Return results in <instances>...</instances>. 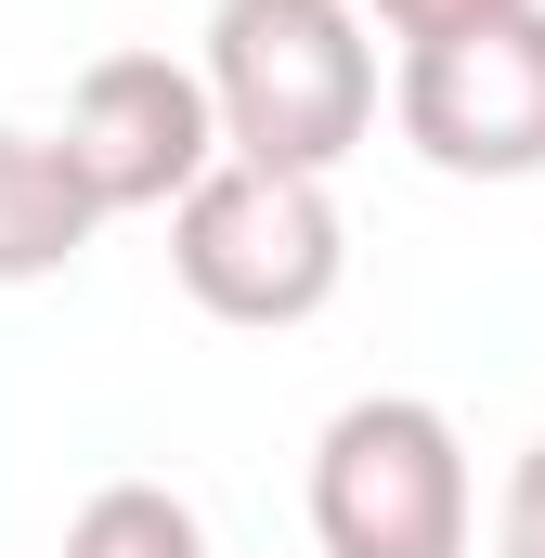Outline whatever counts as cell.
<instances>
[{
  "instance_id": "6da1fadb",
  "label": "cell",
  "mask_w": 545,
  "mask_h": 558,
  "mask_svg": "<svg viewBox=\"0 0 545 558\" xmlns=\"http://www.w3.org/2000/svg\"><path fill=\"white\" fill-rule=\"evenodd\" d=\"M208 118L221 156L338 182V156L377 131V39L351 0H208Z\"/></svg>"
},
{
  "instance_id": "7a4b0ae2",
  "label": "cell",
  "mask_w": 545,
  "mask_h": 558,
  "mask_svg": "<svg viewBox=\"0 0 545 558\" xmlns=\"http://www.w3.org/2000/svg\"><path fill=\"white\" fill-rule=\"evenodd\" d=\"M169 274L208 325H312L351 286V221L325 182L221 156L182 208H169Z\"/></svg>"
},
{
  "instance_id": "3957f363",
  "label": "cell",
  "mask_w": 545,
  "mask_h": 558,
  "mask_svg": "<svg viewBox=\"0 0 545 558\" xmlns=\"http://www.w3.org/2000/svg\"><path fill=\"white\" fill-rule=\"evenodd\" d=\"M481 481L428 390H364L312 441V546L325 558H468Z\"/></svg>"
},
{
  "instance_id": "277c9868",
  "label": "cell",
  "mask_w": 545,
  "mask_h": 558,
  "mask_svg": "<svg viewBox=\"0 0 545 558\" xmlns=\"http://www.w3.org/2000/svg\"><path fill=\"white\" fill-rule=\"evenodd\" d=\"M390 118L441 182H533L545 169V0L403 39Z\"/></svg>"
},
{
  "instance_id": "5b68a950",
  "label": "cell",
  "mask_w": 545,
  "mask_h": 558,
  "mask_svg": "<svg viewBox=\"0 0 545 558\" xmlns=\"http://www.w3.org/2000/svg\"><path fill=\"white\" fill-rule=\"evenodd\" d=\"M52 156L78 169V195H92L105 221H131V208H182V195L221 169L208 78H195L182 52H105V65H78Z\"/></svg>"
},
{
  "instance_id": "8992f818",
  "label": "cell",
  "mask_w": 545,
  "mask_h": 558,
  "mask_svg": "<svg viewBox=\"0 0 545 558\" xmlns=\"http://www.w3.org/2000/svg\"><path fill=\"white\" fill-rule=\"evenodd\" d=\"M92 234H105V208L78 195V169L52 156V131H0V286L65 274Z\"/></svg>"
},
{
  "instance_id": "52a82bcc",
  "label": "cell",
  "mask_w": 545,
  "mask_h": 558,
  "mask_svg": "<svg viewBox=\"0 0 545 558\" xmlns=\"http://www.w3.org/2000/svg\"><path fill=\"white\" fill-rule=\"evenodd\" d=\"M65 558H208V520H195L169 481H105V494L65 520Z\"/></svg>"
},
{
  "instance_id": "ba28073f",
  "label": "cell",
  "mask_w": 545,
  "mask_h": 558,
  "mask_svg": "<svg viewBox=\"0 0 545 558\" xmlns=\"http://www.w3.org/2000/svg\"><path fill=\"white\" fill-rule=\"evenodd\" d=\"M494 558H545V441L507 468V494H494Z\"/></svg>"
},
{
  "instance_id": "9c48e42d",
  "label": "cell",
  "mask_w": 545,
  "mask_h": 558,
  "mask_svg": "<svg viewBox=\"0 0 545 558\" xmlns=\"http://www.w3.org/2000/svg\"><path fill=\"white\" fill-rule=\"evenodd\" d=\"M351 13H377L390 39H441V26H481V13H520V0H351Z\"/></svg>"
}]
</instances>
